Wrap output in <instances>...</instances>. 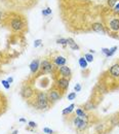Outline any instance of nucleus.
Here are the masks:
<instances>
[{
    "instance_id": "aec40b11",
    "label": "nucleus",
    "mask_w": 119,
    "mask_h": 134,
    "mask_svg": "<svg viewBox=\"0 0 119 134\" xmlns=\"http://www.w3.org/2000/svg\"><path fill=\"white\" fill-rule=\"evenodd\" d=\"M76 96H77V94H76V92H71L70 94H68V96H67V98H68V100H70V101H72V100H74V99L76 98Z\"/></svg>"
},
{
    "instance_id": "c756f323",
    "label": "nucleus",
    "mask_w": 119,
    "mask_h": 134,
    "mask_svg": "<svg viewBox=\"0 0 119 134\" xmlns=\"http://www.w3.org/2000/svg\"><path fill=\"white\" fill-rule=\"evenodd\" d=\"M108 52H109V49H106V47H103V49H102V53H103L105 56H107Z\"/></svg>"
},
{
    "instance_id": "a878e982",
    "label": "nucleus",
    "mask_w": 119,
    "mask_h": 134,
    "mask_svg": "<svg viewBox=\"0 0 119 134\" xmlns=\"http://www.w3.org/2000/svg\"><path fill=\"white\" fill-rule=\"evenodd\" d=\"M117 1H118V0H108V4H109L110 7H114L116 5Z\"/></svg>"
},
{
    "instance_id": "0eeeda50",
    "label": "nucleus",
    "mask_w": 119,
    "mask_h": 134,
    "mask_svg": "<svg viewBox=\"0 0 119 134\" xmlns=\"http://www.w3.org/2000/svg\"><path fill=\"white\" fill-rule=\"evenodd\" d=\"M58 73L62 75V78H65V79H68L70 80L71 76H72V71L70 69V67L64 65V66H61L58 68Z\"/></svg>"
},
{
    "instance_id": "2eb2a0df",
    "label": "nucleus",
    "mask_w": 119,
    "mask_h": 134,
    "mask_svg": "<svg viewBox=\"0 0 119 134\" xmlns=\"http://www.w3.org/2000/svg\"><path fill=\"white\" fill-rule=\"evenodd\" d=\"M67 44L70 46V49H71V50H74V51L79 50V45H78V44L74 41V39H73V38H71V37L67 38Z\"/></svg>"
},
{
    "instance_id": "f03ea898",
    "label": "nucleus",
    "mask_w": 119,
    "mask_h": 134,
    "mask_svg": "<svg viewBox=\"0 0 119 134\" xmlns=\"http://www.w3.org/2000/svg\"><path fill=\"white\" fill-rule=\"evenodd\" d=\"M72 124L75 127V129H77L78 131H85L88 128V122L79 118V117H74L72 120Z\"/></svg>"
},
{
    "instance_id": "f8f14e48",
    "label": "nucleus",
    "mask_w": 119,
    "mask_h": 134,
    "mask_svg": "<svg viewBox=\"0 0 119 134\" xmlns=\"http://www.w3.org/2000/svg\"><path fill=\"white\" fill-rule=\"evenodd\" d=\"M110 74L113 76V78H119V64L116 63L114 65L111 66L110 68Z\"/></svg>"
},
{
    "instance_id": "4be33fe9",
    "label": "nucleus",
    "mask_w": 119,
    "mask_h": 134,
    "mask_svg": "<svg viewBox=\"0 0 119 134\" xmlns=\"http://www.w3.org/2000/svg\"><path fill=\"white\" fill-rule=\"evenodd\" d=\"M84 58H85V60H86L87 62H92V61H93V56H92V54H85V55H84Z\"/></svg>"
},
{
    "instance_id": "39448f33",
    "label": "nucleus",
    "mask_w": 119,
    "mask_h": 134,
    "mask_svg": "<svg viewBox=\"0 0 119 134\" xmlns=\"http://www.w3.org/2000/svg\"><path fill=\"white\" fill-rule=\"evenodd\" d=\"M10 27H11V29L14 30V31H22L23 29H24V27H25V24H24V22L20 19V18H15V19H13L11 20V22H10Z\"/></svg>"
},
{
    "instance_id": "c85d7f7f",
    "label": "nucleus",
    "mask_w": 119,
    "mask_h": 134,
    "mask_svg": "<svg viewBox=\"0 0 119 134\" xmlns=\"http://www.w3.org/2000/svg\"><path fill=\"white\" fill-rule=\"evenodd\" d=\"M74 91L77 93V92H80L81 91V85L80 84H76L75 87H74Z\"/></svg>"
},
{
    "instance_id": "9d476101",
    "label": "nucleus",
    "mask_w": 119,
    "mask_h": 134,
    "mask_svg": "<svg viewBox=\"0 0 119 134\" xmlns=\"http://www.w3.org/2000/svg\"><path fill=\"white\" fill-rule=\"evenodd\" d=\"M109 28L112 31H119V19L114 18L109 23Z\"/></svg>"
},
{
    "instance_id": "473e14b6",
    "label": "nucleus",
    "mask_w": 119,
    "mask_h": 134,
    "mask_svg": "<svg viewBox=\"0 0 119 134\" xmlns=\"http://www.w3.org/2000/svg\"><path fill=\"white\" fill-rule=\"evenodd\" d=\"M19 122H21V123H27V120L24 119V118H21V119L19 120Z\"/></svg>"
},
{
    "instance_id": "7ed1b4c3",
    "label": "nucleus",
    "mask_w": 119,
    "mask_h": 134,
    "mask_svg": "<svg viewBox=\"0 0 119 134\" xmlns=\"http://www.w3.org/2000/svg\"><path fill=\"white\" fill-rule=\"evenodd\" d=\"M62 96H63V93L57 88H52L47 92V98H48L50 104H52V103L56 102L57 100H60L62 98Z\"/></svg>"
},
{
    "instance_id": "5701e85b",
    "label": "nucleus",
    "mask_w": 119,
    "mask_h": 134,
    "mask_svg": "<svg viewBox=\"0 0 119 134\" xmlns=\"http://www.w3.org/2000/svg\"><path fill=\"white\" fill-rule=\"evenodd\" d=\"M42 15H43L44 17H47V16L51 15V9H50L49 7H47V8H45V9H43V11H42Z\"/></svg>"
},
{
    "instance_id": "393cba45",
    "label": "nucleus",
    "mask_w": 119,
    "mask_h": 134,
    "mask_svg": "<svg viewBox=\"0 0 119 134\" xmlns=\"http://www.w3.org/2000/svg\"><path fill=\"white\" fill-rule=\"evenodd\" d=\"M28 127H30L32 129H36L37 128V124L35 122H33V121H30V122H28Z\"/></svg>"
},
{
    "instance_id": "7c9ffc66",
    "label": "nucleus",
    "mask_w": 119,
    "mask_h": 134,
    "mask_svg": "<svg viewBox=\"0 0 119 134\" xmlns=\"http://www.w3.org/2000/svg\"><path fill=\"white\" fill-rule=\"evenodd\" d=\"M114 9H115V12H116V13H119V2H118V3H116V5L114 6Z\"/></svg>"
},
{
    "instance_id": "ddd939ff",
    "label": "nucleus",
    "mask_w": 119,
    "mask_h": 134,
    "mask_svg": "<svg viewBox=\"0 0 119 134\" xmlns=\"http://www.w3.org/2000/svg\"><path fill=\"white\" fill-rule=\"evenodd\" d=\"M91 28H92V30H93L94 32L106 34V31H105V29H104V26H103L101 23H94V24H92Z\"/></svg>"
},
{
    "instance_id": "1a4fd4ad",
    "label": "nucleus",
    "mask_w": 119,
    "mask_h": 134,
    "mask_svg": "<svg viewBox=\"0 0 119 134\" xmlns=\"http://www.w3.org/2000/svg\"><path fill=\"white\" fill-rule=\"evenodd\" d=\"M39 68H40V62H39L38 59H35V60H33V61L30 63V70H31V73H33V74L37 73L38 70H39Z\"/></svg>"
},
{
    "instance_id": "f3484780",
    "label": "nucleus",
    "mask_w": 119,
    "mask_h": 134,
    "mask_svg": "<svg viewBox=\"0 0 119 134\" xmlns=\"http://www.w3.org/2000/svg\"><path fill=\"white\" fill-rule=\"evenodd\" d=\"M97 105L94 103H92V101H88L84 104V110H91V109H96Z\"/></svg>"
},
{
    "instance_id": "f257e3e1",
    "label": "nucleus",
    "mask_w": 119,
    "mask_h": 134,
    "mask_svg": "<svg viewBox=\"0 0 119 134\" xmlns=\"http://www.w3.org/2000/svg\"><path fill=\"white\" fill-rule=\"evenodd\" d=\"M49 106H50V102L47 98V94H45L43 92L37 93L35 100H34L33 107L38 110H46L49 108Z\"/></svg>"
},
{
    "instance_id": "cd10ccee",
    "label": "nucleus",
    "mask_w": 119,
    "mask_h": 134,
    "mask_svg": "<svg viewBox=\"0 0 119 134\" xmlns=\"http://www.w3.org/2000/svg\"><path fill=\"white\" fill-rule=\"evenodd\" d=\"M42 44V40L41 39H36L35 41H34V47H38L39 45H41Z\"/></svg>"
},
{
    "instance_id": "a211bd4d",
    "label": "nucleus",
    "mask_w": 119,
    "mask_h": 134,
    "mask_svg": "<svg viewBox=\"0 0 119 134\" xmlns=\"http://www.w3.org/2000/svg\"><path fill=\"white\" fill-rule=\"evenodd\" d=\"M87 61L85 60V58L84 57H81V58H79V65H80V67L82 69H86L87 68Z\"/></svg>"
},
{
    "instance_id": "4468645a",
    "label": "nucleus",
    "mask_w": 119,
    "mask_h": 134,
    "mask_svg": "<svg viewBox=\"0 0 119 134\" xmlns=\"http://www.w3.org/2000/svg\"><path fill=\"white\" fill-rule=\"evenodd\" d=\"M75 112H76L77 117H79V118H81V119H83V120H85V121L88 122V116L86 114V112H85L84 109H82V108H76Z\"/></svg>"
},
{
    "instance_id": "6ab92c4d",
    "label": "nucleus",
    "mask_w": 119,
    "mask_h": 134,
    "mask_svg": "<svg viewBox=\"0 0 119 134\" xmlns=\"http://www.w3.org/2000/svg\"><path fill=\"white\" fill-rule=\"evenodd\" d=\"M117 51V46H113V47H111V49H109V52H108V54H107V56L106 57H112L114 54H115V52Z\"/></svg>"
},
{
    "instance_id": "2f4dec72",
    "label": "nucleus",
    "mask_w": 119,
    "mask_h": 134,
    "mask_svg": "<svg viewBox=\"0 0 119 134\" xmlns=\"http://www.w3.org/2000/svg\"><path fill=\"white\" fill-rule=\"evenodd\" d=\"M6 81H7V82H8V83L11 85V84H13V82H14V79H13L11 76H9V78H7V80H6Z\"/></svg>"
},
{
    "instance_id": "72a5a7b5",
    "label": "nucleus",
    "mask_w": 119,
    "mask_h": 134,
    "mask_svg": "<svg viewBox=\"0 0 119 134\" xmlns=\"http://www.w3.org/2000/svg\"><path fill=\"white\" fill-rule=\"evenodd\" d=\"M11 134H19V131H18V130H15V131L11 133Z\"/></svg>"
},
{
    "instance_id": "412c9836",
    "label": "nucleus",
    "mask_w": 119,
    "mask_h": 134,
    "mask_svg": "<svg viewBox=\"0 0 119 134\" xmlns=\"http://www.w3.org/2000/svg\"><path fill=\"white\" fill-rule=\"evenodd\" d=\"M56 43L62 44V45H66L67 44V39L66 38H58V39H56Z\"/></svg>"
},
{
    "instance_id": "6e6552de",
    "label": "nucleus",
    "mask_w": 119,
    "mask_h": 134,
    "mask_svg": "<svg viewBox=\"0 0 119 134\" xmlns=\"http://www.w3.org/2000/svg\"><path fill=\"white\" fill-rule=\"evenodd\" d=\"M21 95H22V97L24 99L28 100V99H30V98H32L34 96V91L30 86H25L21 91Z\"/></svg>"
},
{
    "instance_id": "9b49d317",
    "label": "nucleus",
    "mask_w": 119,
    "mask_h": 134,
    "mask_svg": "<svg viewBox=\"0 0 119 134\" xmlns=\"http://www.w3.org/2000/svg\"><path fill=\"white\" fill-rule=\"evenodd\" d=\"M66 62H67V59H66L65 57H63V56H57V57H55V58L53 59V63H54L56 66H58V67L64 66V65L66 64Z\"/></svg>"
},
{
    "instance_id": "dca6fc26",
    "label": "nucleus",
    "mask_w": 119,
    "mask_h": 134,
    "mask_svg": "<svg viewBox=\"0 0 119 134\" xmlns=\"http://www.w3.org/2000/svg\"><path fill=\"white\" fill-rule=\"evenodd\" d=\"M74 108H75V104H70L68 107H66V108H64L63 109V111H62V114L63 116H69L71 112H73V110H74Z\"/></svg>"
},
{
    "instance_id": "bb28decb",
    "label": "nucleus",
    "mask_w": 119,
    "mask_h": 134,
    "mask_svg": "<svg viewBox=\"0 0 119 134\" xmlns=\"http://www.w3.org/2000/svg\"><path fill=\"white\" fill-rule=\"evenodd\" d=\"M43 132L46 133V134H54V131L51 130V129H49V128H47V127L43 128Z\"/></svg>"
},
{
    "instance_id": "20e7f679",
    "label": "nucleus",
    "mask_w": 119,
    "mask_h": 134,
    "mask_svg": "<svg viewBox=\"0 0 119 134\" xmlns=\"http://www.w3.org/2000/svg\"><path fill=\"white\" fill-rule=\"evenodd\" d=\"M69 81L68 79H65V78H60L56 80V88L61 91L62 93H64L68 88H69Z\"/></svg>"
},
{
    "instance_id": "b1692460",
    "label": "nucleus",
    "mask_w": 119,
    "mask_h": 134,
    "mask_svg": "<svg viewBox=\"0 0 119 134\" xmlns=\"http://www.w3.org/2000/svg\"><path fill=\"white\" fill-rule=\"evenodd\" d=\"M1 83H2L3 87H4V88H5L6 90H8V89L10 88V84H9V83H8V82H7L6 80H2V82H1Z\"/></svg>"
},
{
    "instance_id": "c9c22d12",
    "label": "nucleus",
    "mask_w": 119,
    "mask_h": 134,
    "mask_svg": "<svg viewBox=\"0 0 119 134\" xmlns=\"http://www.w3.org/2000/svg\"><path fill=\"white\" fill-rule=\"evenodd\" d=\"M1 18H2V13L0 12V21H1Z\"/></svg>"
},
{
    "instance_id": "423d86ee",
    "label": "nucleus",
    "mask_w": 119,
    "mask_h": 134,
    "mask_svg": "<svg viewBox=\"0 0 119 134\" xmlns=\"http://www.w3.org/2000/svg\"><path fill=\"white\" fill-rule=\"evenodd\" d=\"M40 68L41 70L44 72V73H49V72H52L53 71V64L48 61V60H43L41 63H40Z\"/></svg>"
},
{
    "instance_id": "f704fd0d",
    "label": "nucleus",
    "mask_w": 119,
    "mask_h": 134,
    "mask_svg": "<svg viewBox=\"0 0 119 134\" xmlns=\"http://www.w3.org/2000/svg\"><path fill=\"white\" fill-rule=\"evenodd\" d=\"M96 53V51H93V50H90V54H94Z\"/></svg>"
}]
</instances>
